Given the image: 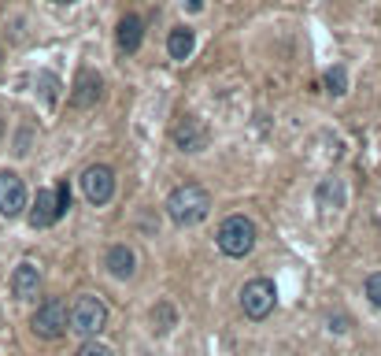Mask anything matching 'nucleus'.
<instances>
[{"label":"nucleus","instance_id":"nucleus-9","mask_svg":"<svg viewBox=\"0 0 381 356\" xmlns=\"http://www.w3.org/2000/svg\"><path fill=\"white\" fill-rule=\"evenodd\" d=\"M101 96H104V78L96 74L93 67H81L78 78H74V93H71L74 108H93Z\"/></svg>","mask_w":381,"mask_h":356},{"label":"nucleus","instance_id":"nucleus-18","mask_svg":"<svg viewBox=\"0 0 381 356\" xmlns=\"http://www.w3.org/2000/svg\"><path fill=\"white\" fill-rule=\"evenodd\" d=\"M174 319H178V312L171 308L167 301H159L156 308H152V323H156V330H171V327H174Z\"/></svg>","mask_w":381,"mask_h":356},{"label":"nucleus","instance_id":"nucleus-11","mask_svg":"<svg viewBox=\"0 0 381 356\" xmlns=\"http://www.w3.org/2000/svg\"><path fill=\"white\" fill-rule=\"evenodd\" d=\"M38 294H41V271H38V264L26 260L11 274V297L15 301H34Z\"/></svg>","mask_w":381,"mask_h":356},{"label":"nucleus","instance_id":"nucleus-10","mask_svg":"<svg viewBox=\"0 0 381 356\" xmlns=\"http://www.w3.org/2000/svg\"><path fill=\"white\" fill-rule=\"evenodd\" d=\"M171 141H174V149H181V152H200L207 145V130L196 119H178L174 130H171Z\"/></svg>","mask_w":381,"mask_h":356},{"label":"nucleus","instance_id":"nucleus-19","mask_svg":"<svg viewBox=\"0 0 381 356\" xmlns=\"http://www.w3.org/2000/svg\"><path fill=\"white\" fill-rule=\"evenodd\" d=\"M367 297H370V304H374V308H381V271L367 279Z\"/></svg>","mask_w":381,"mask_h":356},{"label":"nucleus","instance_id":"nucleus-3","mask_svg":"<svg viewBox=\"0 0 381 356\" xmlns=\"http://www.w3.org/2000/svg\"><path fill=\"white\" fill-rule=\"evenodd\" d=\"M256 238H259V230H256V223L248 219V216H229V219H222L219 234H215L219 249L229 256V260H241V256L252 252L256 249Z\"/></svg>","mask_w":381,"mask_h":356},{"label":"nucleus","instance_id":"nucleus-2","mask_svg":"<svg viewBox=\"0 0 381 356\" xmlns=\"http://www.w3.org/2000/svg\"><path fill=\"white\" fill-rule=\"evenodd\" d=\"M104 327H108V304L101 297H93V294H78L74 304H71V312H67V330H74L78 338L93 342Z\"/></svg>","mask_w":381,"mask_h":356},{"label":"nucleus","instance_id":"nucleus-20","mask_svg":"<svg viewBox=\"0 0 381 356\" xmlns=\"http://www.w3.org/2000/svg\"><path fill=\"white\" fill-rule=\"evenodd\" d=\"M74 356H111V349H108V345H96V342H86Z\"/></svg>","mask_w":381,"mask_h":356},{"label":"nucleus","instance_id":"nucleus-22","mask_svg":"<svg viewBox=\"0 0 381 356\" xmlns=\"http://www.w3.org/2000/svg\"><path fill=\"white\" fill-rule=\"evenodd\" d=\"M0 138H4V119H0Z\"/></svg>","mask_w":381,"mask_h":356},{"label":"nucleus","instance_id":"nucleus-17","mask_svg":"<svg viewBox=\"0 0 381 356\" xmlns=\"http://www.w3.org/2000/svg\"><path fill=\"white\" fill-rule=\"evenodd\" d=\"M38 86H41V101H45L48 108H56V101H59V78L48 74V71H41V74H38Z\"/></svg>","mask_w":381,"mask_h":356},{"label":"nucleus","instance_id":"nucleus-15","mask_svg":"<svg viewBox=\"0 0 381 356\" xmlns=\"http://www.w3.org/2000/svg\"><path fill=\"white\" fill-rule=\"evenodd\" d=\"M314 201H319L322 208H341L344 204V182L341 178H326V182L314 189Z\"/></svg>","mask_w":381,"mask_h":356},{"label":"nucleus","instance_id":"nucleus-16","mask_svg":"<svg viewBox=\"0 0 381 356\" xmlns=\"http://www.w3.org/2000/svg\"><path fill=\"white\" fill-rule=\"evenodd\" d=\"M322 89H326L329 96H341V93L348 89V71H344V67H329V71L322 74Z\"/></svg>","mask_w":381,"mask_h":356},{"label":"nucleus","instance_id":"nucleus-23","mask_svg":"<svg viewBox=\"0 0 381 356\" xmlns=\"http://www.w3.org/2000/svg\"><path fill=\"white\" fill-rule=\"evenodd\" d=\"M56 4H74V0H56Z\"/></svg>","mask_w":381,"mask_h":356},{"label":"nucleus","instance_id":"nucleus-21","mask_svg":"<svg viewBox=\"0 0 381 356\" xmlns=\"http://www.w3.org/2000/svg\"><path fill=\"white\" fill-rule=\"evenodd\" d=\"M204 8V0H186V11H200Z\"/></svg>","mask_w":381,"mask_h":356},{"label":"nucleus","instance_id":"nucleus-1","mask_svg":"<svg viewBox=\"0 0 381 356\" xmlns=\"http://www.w3.org/2000/svg\"><path fill=\"white\" fill-rule=\"evenodd\" d=\"M207 212H211V197H207L204 186L186 182V186L171 189V197H167V216H171L178 226H196V223H204Z\"/></svg>","mask_w":381,"mask_h":356},{"label":"nucleus","instance_id":"nucleus-8","mask_svg":"<svg viewBox=\"0 0 381 356\" xmlns=\"http://www.w3.org/2000/svg\"><path fill=\"white\" fill-rule=\"evenodd\" d=\"M26 208V186L19 174L11 171H0V216L4 219H15Z\"/></svg>","mask_w":381,"mask_h":356},{"label":"nucleus","instance_id":"nucleus-13","mask_svg":"<svg viewBox=\"0 0 381 356\" xmlns=\"http://www.w3.org/2000/svg\"><path fill=\"white\" fill-rule=\"evenodd\" d=\"M104 264H108V271L115 274V279H134V271H137V256H134V249H126V245H111L108 249V256H104Z\"/></svg>","mask_w":381,"mask_h":356},{"label":"nucleus","instance_id":"nucleus-6","mask_svg":"<svg viewBox=\"0 0 381 356\" xmlns=\"http://www.w3.org/2000/svg\"><path fill=\"white\" fill-rule=\"evenodd\" d=\"M278 304V289L271 279H248L241 289V308L248 319H267Z\"/></svg>","mask_w":381,"mask_h":356},{"label":"nucleus","instance_id":"nucleus-14","mask_svg":"<svg viewBox=\"0 0 381 356\" xmlns=\"http://www.w3.org/2000/svg\"><path fill=\"white\" fill-rule=\"evenodd\" d=\"M193 45H196V34L189 26H174L171 30V38H167V52H171V60H189V52H193Z\"/></svg>","mask_w":381,"mask_h":356},{"label":"nucleus","instance_id":"nucleus-12","mask_svg":"<svg viewBox=\"0 0 381 356\" xmlns=\"http://www.w3.org/2000/svg\"><path fill=\"white\" fill-rule=\"evenodd\" d=\"M115 41H119L123 52H137L141 41H144V23H141V15H123V19H119V30H115Z\"/></svg>","mask_w":381,"mask_h":356},{"label":"nucleus","instance_id":"nucleus-7","mask_svg":"<svg viewBox=\"0 0 381 356\" xmlns=\"http://www.w3.org/2000/svg\"><path fill=\"white\" fill-rule=\"evenodd\" d=\"M81 193L89 204H111L115 197V171L108 164H93L81 171Z\"/></svg>","mask_w":381,"mask_h":356},{"label":"nucleus","instance_id":"nucleus-5","mask_svg":"<svg viewBox=\"0 0 381 356\" xmlns=\"http://www.w3.org/2000/svg\"><path fill=\"white\" fill-rule=\"evenodd\" d=\"M30 327H34L38 338H45V342H59L63 334H67V308H63V301L48 297L38 304V312L30 316Z\"/></svg>","mask_w":381,"mask_h":356},{"label":"nucleus","instance_id":"nucleus-4","mask_svg":"<svg viewBox=\"0 0 381 356\" xmlns=\"http://www.w3.org/2000/svg\"><path fill=\"white\" fill-rule=\"evenodd\" d=\"M71 204V193L67 186H56V189H41L34 197V208H30V226H38V230H45V226H52L63 219V212H67Z\"/></svg>","mask_w":381,"mask_h":356}]
</instances>
